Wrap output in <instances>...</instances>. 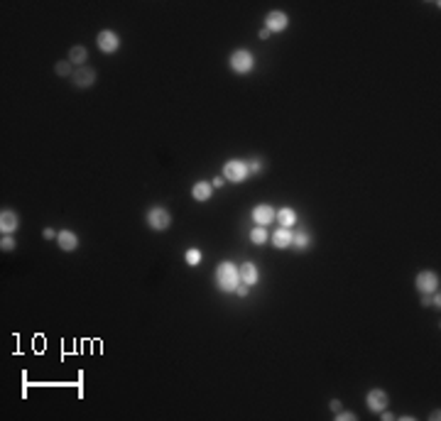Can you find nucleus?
I'll return each instance as SVG.
<instances>
[{"label":"nucleus","mask_w":441,"mask_h":421,"mask_svg":"<svg viewBox=\"0 0 441 421\" xmlns=\"http://www.w3.org/2000/svg\"><path fill=\"white\" fill-rule=\"evenodd\" d=\"M216 284L220 292H235L240 284V267L231 260H223L216 267Z\"/></svg>","instance_id":"f257e3e1"},{"label":"nucleus","mask_w":441,"mask_h":421,"mask_svg":"<svg viewBox=\"0 0 441 421\" xmlns=\"http://www.w3.org/2000/svg\"><path fill=\"white\" fill-rule=\"evenodd\" d=\"M145 221H147V225H150V230L162 233V230H167L172 225V216L164 206H152V208H147Z\"/></svg>","instance_id":"f03ea898"},{"label":"nucleus","mask_w":441,"mask_h":421,"mask_svg":"<svg viewBox=\"0 0 441 421\" xmlns=\"http://www.w3.org/2000/svg\"><path fill=\"white\" fill-rule=\"evenodd\" d=\"M248 176H250V172H248V162L245 160H228L223 164V179H226V181L240 184V181H245Z\"/></svg>","instance_id":"7ed1b4c3"},{"label":"nucleus","mask_w":441,"mask_h":421,"mask_svg":"<svg viewBox=\"0 0 441 421\" xmlns=\"http://www.w3.org/2000/svg\"><path fill=\"white\" fill-rule=\"evenodd\" d=\"M228 64H231V69L235 71V74L245 76V74H250V71L255 69V57H253L248 49H235L231 54Z\"/></svg>","instance_id":"20e7f679"},{"label":"nucleus","mask_w":441,"mask_h":421,"mask_svg":"<svg viewBox=\"0 0 441 421\" xmlns=\"http://www.w3.org/2000/svg\"><path fill=\"white\" fill-rule=\"evenodd\" d=\"M414 284H416V289H419L422 294H434V292H439L441 279H439V274H436V272H431V270H424V272L416 274Z\"/></svg>","instance_id":"39448f33"},{"label":"nucleus","mask_w":441,"mask_h":421,"mask_svg":"<svg viewBox=\"0 0 441 421\" xmlns=\"http://www.w3.org/2000/svg\"><path fill=\"white\" fill-rule=\"evenodd\" d=\"M96 44L103 54H115V51L120 49V37L113 30H101L96 37Z\"/></svg>","instance_id":"423d86ee"},{"label":"nucleus","mask_w":441,"mask_h":421,"mask_svg":"<svg viewBox=\"0 0 441 421\" xmlns=\"http://www.w3.org/2000/svg\"><path fill=\"white\" fill-rule=\"evenodd\" d=\"M365 404H368V409L373 411V414H380L382 409H387V404H390V397H387V392L385 389H370L368 392V397H365Z\"/></svg>","instance_id":"0eeeda50"},{"label":"nucleus","mask_w":441,"mask_h":421,"mask_svg":"<svg viewBox=\"0 0 441 421\" xmlns=\"http://www.w3.org/2000/svg\"><path fill=\"white\" fill-rule=\"evenodd\" d=\"M287 25H289V17H287V13H282V10H272V13L265 15V27H267L270 32H284Z\"/></svg>","instance_id":"6e6552de"},{"label":"nucleus","mask_w":441,"mask_h":421,"mask_svg":"<svg viewBox=\"0 0 441 421\" xmlns=\"http://www.w3.org/2000/svg\"><path fill=\"white\" fill-rule=\"evenodd\" d=\"M275 218H277V208H272L270 203H257L255 208H253V221H255V225H270Z\"/></svg>","instance_id":"1a4fd4ad"},{"label":"nucleus","mask_w":441,"mask_h":421,"mask_svg":"<svg viewBox=\"0 0 441 421\" xmlns=\"http://www.w3.org/2000/svg\"><path fill=\"white\" fill-rule=\"evenodd\" d=\"M71 81L79 88L93 86V81H96V69H91V66H79V69L71 74Z\"/></svg>","instance_id":"9d476101"},{"label":"nucleus","mask_w":441,"mask_h":421,"mask_svg":"<svg viewBox=\"0 0 441 421\" xmlns=\"http://www.w3.org/2000/svg\"><path fill=\"white\" fill-rule=\"evenodd\" d=\"M17 225H20V218H17L15 210L5 208L0 213V230H3V235H12V233L17 230Z\"/></svg>","instance_id":"9b49d317"},{"label":"nucleus","mask_w":441,"mask_h":421,"mask_svg":"<svg viewBox=\"0 0 441 421\" xmlns=\"http://www.w3.org/2000/svg\"><path fill=\"white\" fill-rule=\"evenodd\" d=\"M292 238H294L292 230H289V228H282V225H280V228L272 233V238H270V240H272V245H275L277 250H284V248H289V245H292Z\"/></svg>","instance_id":"f8f14e48"},{"label":"nucleus","mask_w":441,"mask_h":421,"mask_svg":"<svg viewBox=\"0 0 441 421\" xmlns=\"http://www.w3.org/2000/svg\"><path fill=\"white\" fill-rule=\"evenodd\" d=\"M57 243H59V248L64 250V252H74V250L79 248V235H76L74 230H59Z\"/></svg>","instance_id":"ddd939ff"},{"label":"nucleus","mask_w":441,"mask_h":421,"mask_svg":"<svg viewBox=\"0 0 441 421\" xmlns=\"http://www.w3.org/2000/svg\"><path fill=\"white\" fill-rule=\"evenodd\" d=\"M240 282H245L248 286H253L260 282V272H257L255 262H243V265H240Z\"/></svg>","instance_id":"4468645a"},{"label":"nucleus","mask_w":441,"mask_h":421,"mask_svg":"<svg viewBox=\"0 0 441 421\" xmlns=\"http://www.w3.org/2000/svg\"><path fill=\"white\" fill-rule=\"evenodd\" d=\"M191 196H194L196 201H208V198L213 196V186L208 184V181H196V184L191 186Z\"/></svg>","instance_id":"2eb2a0df"},{"label":"nucleus","mask_w":441,"mask_h":421,"mask_svg":"<svg viewBox=\"0 0 441 421\" xmlns=\"http://www.w3.org/2000/svg\"><path fill=\"white\" fill-rule=\"evenodd\" d=\"M277 218H280L282 228H292V225L297 223V210L289 208V206H284V208L277 210Z\"/></svg>","instance_id":"dca6fc26"},{"label":"nucleus","mask_w":441,"mask_h":421,"mask_svg":"<svg viewBox=\"0 0 441 421\" xmlns=\"http://www.w3.org/2000/svg\"><path fill=\"white\" fill-rule=\"evenodd\" d=\"M86 59H88V51H86V47H81V44L71 47V51H69V62L79 64V66H84Z\"/></svg>","instance_id":"f3484780"},{"label":"nucleus","mask_w":441,"mask_h":421,"mask_svg":"<svg viewBox=\"0 0 441 421\" xmlns=\"http://www.w3.org/2000/svg\"><path fill=\"white\" fill-rule=\"evenodd\" d=\"M267 230H265V225H255L253 230H250V243L253 245H265L267 243Z\"/></svg>","instance_id":"a211bd4d"},{"label":"nucleus","mask_w":441,"mask_h":421,"mask_svg":"<svg viewBox=\"0 0 441 421\" xmlns=\"http://www.w3.org/2000/svg\"><path fill=\"white\" fill-rule=\"evenodd\" d=\"M292 245L297 250H309V245H311V235H309L306 230H299V233L292 238Z\"/></svg>","instance_id":"6ab92c4d"},{"label":"nucleus","mask_w":441,"mask_h":421,"mask_svg":"<svg viewBox=\"0 0 441 421\" xmlns=\"http://www.w3.org/2000/svg\"><path fill=\"white\" fill-rule=\"evenodd\" d=\"M184 260H186V265H189V267H196V265H201L204 255H201V250H199V248H189L186 252H184Z\"/></svg>","instance_id":"aec40b11"},{"label":"nucleus","mask_w":441,"mask_h":421,"mask_svg":"<svg viewBox=\"0 0 441 421\" xmlns=\"http://www.w3.org/2000/svg\"><path fill=\"white\" fill-rule=\"evenodd\" d=\"M262 169H265L262 160H248V172L250 174H262Z\"/></svg>","instance_id":"412c9836"},{"label":"nucleus","mask_w":441,"mask_h":421,"mask_svg":"<svg viewBox=\"0 0 441 421\" xmlns=\"http://www.w3.org/2000/svg\"><path fill=\"white\" fill-rule=\"evenodd\" d=\"M54 69H57V74L59 76H71L74 71H71V62H57V66H54Z\"/></svg>","instance_id":"4be33fe9"},{"label":"nucleus","mask_w":441,"mask_h":421,"mask_svg":"<svg viewBox=\"0 0 441 421\" xmlns=\"http://www.w3.org/2000/svg\"><path fill=\"white\" fill-rule=\"evenodd\" d=\"M0 250H5V252L15 250V238H12V235H3V240H0Z\"/></svg>","instance_id":"5701e85b"},{"label":"nucleus","mask_w":441,"mask_h":421,"mask_svg":"<svg viewBox=\"0 0 441 421\" xmlns=\"http://www.w3.org/2000/svg\"><path fill=\"white\" fill-rule=\"evenodd\" d=\"M336 419L338 421H355V414L353 411H341V409H338V411H336Z\"/></svg>","instance_id":"b1692460"},{"label":"nucleus","mask_w":441,"mask_h":421,"mask_svg":"<svg viewBox=\"0 0 441 421\" xmlns=\"http://www.w3.org/2000/svg\"><path fill=\"white\" fill-rule=\"evenodd\" d=\"M431 306H434V309H441V297H439V292H434V294H431Z\"/></svg>","instance_id":"393cba45"},{"label":"nucleus","mask_w":441,"mask_h":421,"mask_svg":"<svg viewBox=\"0 0 441 421\" xmlns=\"http://www.w3.org/2000/svg\"><path fill=\"white\" fill-rule=\"evenodd\" d=\"M42 235L47 238V240H52V238H57L59 233H57V230H52V228H44V230H42Z\"/></svg>","instance_id":"a878e982"},{"label":"nucleus","mask_w":441,"mask_h":421,"mask_svg":"<svg viewBox=\"0 0 441 421\" xmlns=\"http://www.w3.org/2000/svg\"><path fill=\"white\" fill-rule=\"evenodd\" d=\"M380 416H382L385 421H392V419H395V414H392V411H387V409H382V411H380Z\"/></svg>","instance_id":"bb28decb"},{"label":"nucleus","mask_w":441,"mask_h":421,"mask_svg":"<svg viewBox=\"0 0 441 421\" xmlns=\"http://www.w3.org/2000/svg\"><path fill=\"white\" fill-rule=\"evenodd\" d=\"M223 181H226L223 176H216V179L211 181V186H213V189H220V186H223Z\"/></svg>","instance_id":"cd10ccee"},{"label":"nucleus","mask_w":441,"mask_h":421,"mask_svg":"<svg viewBox=\"0 0 441 421\" xmlns=\"http://www.w3.org/2000/svg\"><path fill=\"white\" fill-rule=\"evenodd\" d=\"M331 411H333V414H336V411H338V409H341V402H338V399H331Z\"/></svg>","instance_id":"c85d7f7f"},{"label":"nucleus","mask_w":441,"mask_h":421,"mask_svg":"<svg viewBox=\"0 0 441 421\" xmlns=\"http://www.w3.org/2000/svg\"><path fill=\"white\" fill-rule=\"evenodd\" d=\"M235 292H238V294H240V297H248V292H250V289H248V284H238V289H235Z\"/></svg>","instance_id":"c756f323"},{"label":"nucleus","mask_w":441,"mask_h":421,"mask_svg":"<svg viewBox=\"0 0 441 421\" xmlns=\"http://www.w3.org/2000/svg\"><path fill=\"white\" fill-rule=\"evenodd\" d=\"M270 35H272V32H270L267 27H262V30H260V39H267Z\"/></svg>","instance_id":"7c9ffc66"},{"label":"nucleus","mask_w":441,"mask_h":421,"mask_svg":"<svg viewBox=\"0 0 441 421\" xmlns=\"http://www.w3.org/2000/svg\"><path fill=\"white\" fill-rule=\"evenodd\" d=\"M422 304H424V306H431V297H429V294H424V297H422Z\"/></svg>","instance_id":"2f4dec72"}]
</instances>
